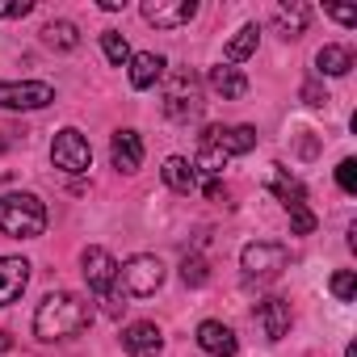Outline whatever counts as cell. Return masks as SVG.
I'll list each match as a JSON object with an SVG mask.
<instances>
[{
	"mask_svg": "<svg viewBox=\"0 0 357 357\" xmlns=\"http://www.w3.org/2000/svg\"><path fill=\"white\" fill-rule=\"evenodd\" d=\"M257 47H261V26H257V22L240 26V34L227 43V63H244V59H248Z\"/></svg>",
	"mask_w": 357,
	"mask_h": 357,
	"instance_id": "cell-23",
	"label": "cell"
},
{
	"mask_svg": "<svg viewBox=\"0 0 357 357\" xmlns=\"http://www.w3.org/2000/svg\"><path fill=\"white\" fill-rule=\"evenodd\" d=\"M273 22L282 30V38H303L307 34V22H311V9L303 0H290V5H278L273 9Z\"/></svg>",
	"mask_w": 357,
	"mask_h": 357,
	"instance_id": "cell-18",
	"label": "cell"
},
{
	"mask_svg": "<svg viewBox=\"0 0 357 357\" xmlns=\"http://www.w3.org/2000/svg\"><path fill=\"white\" fill-rule=\"evenodd\" d=\"M328 13H332L336 22H344V26H357V9H353V5H328Z\"/></svg>",
	"mask_w": 357,
	"mask_h": 357,
	"instance_id": "cell-31",
	"label": "cell"
},
{
	"mask_svg": "<svg viewBox=\"0 0 357 357\" xmlns=\"http://www.w3.org/2000/svg\"><path fill=\"white\" fill-rule=\"evenodd\" d=\"M9 344H13V340H9V332H0V353H5Z\"/></svg>",
	"mask_w": 357,
	"mask_h": 357,
	"instance_id": "cell-34",
	"label": "cell"
},
{
	"mask_svg": "<svg viewBox=\"0 0 357 357\" xmlns=\"http://www.w3.org/2000/svg\"><path fill=\"white\" fill-rule=\"evenodd\" d=\"M202 143L219 147L223 155H248V151L257 147V130H252V126H211V130L202 135Z\"/></svg>",
	"mask_w": 357,
	"mask_h": 357,
	"instance_id": "cell-10",
	"label": "cell"
},
{
	"mask_svg": "<svg viewBox=\"0 0 357 357\" xmlns=\"http://www.w3.org/2000/svg\"><path fill=\"white\" fill-rule=\"evenodd\" d=\"M223 164H227V155L219 151V147H211V143H202V151H198V160H194V172H206L211 181L223 172Z\"/></svg>",
	"mask_w": 357,
	"mask_h": 357,
	"instance_id": "cell-25",
	"label": "cell"
},
{
	"mask_svg": "<svg viewBox=\"0 0 357 357\" xmlns=\"http://www.w3.org/2000/svg\"><path fill=\"white\" fill-rule=\"evenodd\" d=\"M30 9V0H0V17H26Z\"/></svg>",
	"mask_w": 357,
	"mask_h": 357,
	"instance_id": "cell-30",
	"label": "cell"
},
{
	"mask_svg": "<svg viewBox=\"0 0 357 357\" xmlns=\"http://www.w3.org/2000/svg\"><path fill=\"white\" fill-rule=\"evenodd\" d=\"M122 349H126V353H135V357H155V353L164 349V332H160L155 324L139 319V324L122 328Z\"/></svg>",
	"mask_w": 357,
	"mask_h": 357,
	"instance_id": "cell-12",
	"label": "cell"
},
{
	"mask_svg": "<svg viewBox=\"0 0 357 357\" xmlns=\"http://www.w3.org/2000/svg\"><path fill=\"white\" fill-rule=\"evenodd\" d=\"M109 160H114L118 172H139V164H143V139H139V130H118L114 143H109Z\"/></svg>",
	"mask_w": 357,
	"mask_h": 357,
	"instance_id": "cell-13",
	"label": "cell"
},
{
	"mask_svg": "<svg viewBox=\"0 0 357 357\" xmlns=\"http://www.w3.org/2000/svg\"><path fill=\"white\" fill-rule=\"evenodd\" d=\"M118 282H122L126 294L147 298V294H155V290L164 286V265H160V257L139 252V257H130L126 265H118Z\"/></svg>",
	"mask_w": 357,
	"mask_h": 357,
	"instance_id": "cell-4",
	"label": "cell"
},
{
	"mask_svg": "<svg viewBox=\"0 0 357 357\" xmlns=\"http://www.w3.org/2000/svg\"><path fill=\"white\" fill-rule=\"evenodd\" d=\"M198 344H202L211 357H236V349H240L236 332H231L227 324H219V319H206V324H198Z\"/></svg>",
	"mask_w": 357,
	"mask_h": 357,
	"instance_id": "cell-15",
	"label": "cell"
},
{
	"mask_svg": "<svg viewBox=\"0 0 357 357\" xmlns=\"http://www.w3.org/2000/svg\"><path fill=\"white\" fill-rule=\"evenodd\" d=\"M286 215H290V231H294V236H311V231H315V215H311L307 206H290Z\"/></svg>",
	"mask_w": 357,
	"mask_h": 357,
	"instance_id": "cell-28",
	"label": "cell"
},
{
	"mask_svg": "<svg viewBox=\"0 0 357 357\" xmlns=\"http://www.w3.org/2000/svg\"><path fill=\"white\" fill-rule=\"evenodd\" d=\"M349 68H353V51L349 47H324L315 55V72L319 76H349Z\"/></svg>",
	"mask_w": 357,
	"mask_h": 357,
	"instance_id": "cell-21",
	"label": "cell"
},
{
	"mask_svg": "<svg viewBox=\"0 0 357 357\" xmlns=\"http://www.w3.org/2000/svg\"><path fill=\"white\" fill-rule=\"evenodd\" d=\"M332 294H336L340 303H353V294H357V278H353V269L332 273Z\"/></svg>",
	"mask_w": 357,
	"mask_h": 357,
	"instance_id": "cell-27",
	"label": "cell"
},
{
	"mask_svg": "<svg viewBox=\"0 0 357 357\" xmlns=\"http://www.w3.org/2000/svg\"><path fill=\"white\" fill-rule=\"evenodd\" d=\"M240 265H244V278H252V282H269V278H278V273L290 265V252H286V244L257 240V244L244 248Z\"/></svg>",
	"mask_w": 357,
	"mask_h": 357,
	"instance_id": "cell-5",
	"label": "cell"
},
{
	"mask_svg": "<svg viewBox=\"0 0 357 357\" xmlns=\"http://www.w3.org/2000/svg\"><path fill=\"white\" fill-rule=\"evenodd\" d=\"M89 319H93V311H89V303H84L80 294L55 290V294H47V298L38 303V311H34V332H38V340H68V336L84 332Z\"/></svg>",
	"mask_w": 357,
	"mask_h": 357,
	"instance_id": "cell-1",
	"label": "cell"
},
{
	"mask_svg": "<svg viewBox=\"0 0 357 357\" xmlns=\"http://www.w3.org/2000/svg\"><path fill=\"white\" fill-rule=\"evenodd\" d=\"M0 231L13 240H34L47 231V206L34 194H5L0 198Z\"/></svg>",
	"mask_w": 357,
	"mask_h": 357,
	"instance_id": "cell-2",
	"label": "cell"
},
{
	"mask_svg": "<svg viewBox=\"0 0 357 357\" xmlns=\"http://www.w3.org/2000/svg\"><path fill=\"white\" fill-rule=\"evenodd\" d=\"M30 286V261L22 257H0V307H9Z\"/></svg>",
	"mask_w": 357,
	"mask_h": 357,
	"instance_id": "cell-11",
	"label": "cell"
},
{
	"mask_svg": "<svg viewBox=\"0 0 357 357\" xmlns=\"http://www.w3.org/2000/svg\"><path fill=\"white\" fill-rule=\"evenodd\" d=\"M198 76L190 72V68H176V72H168V80H164V114L168 118H194L198 114Z\"/></svg>",
	"mask_w": 357,
	"mask_h": 357,
	"instance_id": "cell-3",
	"label": "cell"
},
{
	"mask_svg": "<svg viewBox=\"0 0 357 357\" xmlns=\"http://www.w3.org/2000/svg\"><path fill=\"white\" fill-rule=\"evenodd\" d=\"M164 55H155V51H139V55H130V84L135 89H151L160 76H164Z\"/></svg>",
	"mask_w": 357,
	"mask_h": 357,
	"instance_id": "cell-19",
	"label": "cell"
},
{
	"mask_svg": "<svg viewBox=\"0 0 357 357\" xmlns=\"http://www.w3.org/2000/svg\"><path fill=\"white\" fill-rule=\"evenodd\" d=\"M101 51H105V59H109L114 68H126V63H130V47H126V38H122L118 30H105V34H101Z\"/></svg>",
	"mask_w": 357,
	"mask_h": 357,
	"instance_id": "cell-24",
	"label": "cell"
},
{
	"mask_svg": "<svg viewBox=\"0 0 357 357\" xmlns=\"http://www.w3.org/2000/svg\"><path fill=\"white\" fill-rule=\"evenodd\" d=\"M257 324L265 332V340H282L290 332V303L286 298H265L257 303Z\"/></svg>",
	"mask_w": 357,
	"mask_h": 357,
	"instance_id": "cell-14",
	"label": "cell"
},
{
	"mask_svg": "<svg viewBox=\"0 0 357 357\" xmlns=\"http://www.w3.org/2000/svg\"><path fill=\"white\" fill-rule=\"evenodd\" d=\"M303 101H307V105H328V93H324L319 84H303Z\"/></svg>",
	"mask_w": 357,
	"mask_h": 357,
	"instance_id": "cell-32",
	"label": "cell"
},
{
	"mask_svg": "<svg viewBox=\"0 0 357 357\" xmlns=\"http://www.w3.org/2000/svg\"><path fill=\"white\" fill-rule=\"evenodd\" d=\"M206 198H211V202H227V190H223L219 181H206Z\"/></svg>",
	"mask_w": 357,
	"mask_h": 357,
	"instance_id": "cell-33",
	"label": "cell"
},
{
	"mask_svg": "<svg viewBox=\"0 0 357 357\" xmlns=\"http://www.w3.org/2000/svg\"><path fill=\"white\" fill-rule=\"evenodd\" d=\"M206 278H211V269H206L202 257H185L181 261V282L185 286H206Z\"/></svg>",
	"mask_w": 357,
	"mask_h": 357,
	"instance_id": "cell-26",
	"label": "cell"
},
{
	"mask_svg": "<svg viewBox=\"0 0 357 357\" xmlns=\"http://www.w3.org/2000/svg\"><path fill=\"white\" fill-rule=\"evenodd\" d=\"M164 185H168L172 194H194V190H198L194 164L181 160V155H168V160H164Z\"/></svg>",
	"mask_w": 357,
	"mask_h": 357,
	"instance_id": "cell-20",
	"label": "cell"
},
{
	"mask_svg": "<svg viewBox=\"0 0 357 357\" xmlns=\"http://www.w3.org/2000/svg\"><path fill=\"white\" fill-rule=\"evenodd\" d=\"M198 17V0H143V22L155 30H181Z\"/></svg>",
	"mask_w": 357,
	"mask_h": 357,
	"instance_id": "cell-7",
	"label": "cell"
},
{
	"mask_svg": "<svg viewBox=\"0 0 357 357\" xmlns=\"http://www.w3.org/2000/svg\"><path fill=\"white\" fill-rule=\"evenodd\" d=\"M336 185L344 194H357V160H340L336 164Z\"/></svg>",
	"mask_w": 357,
	"mask_h": 357,
	"instance_id": "cell-29",
	"label": "cell"
},
{
	"mask_svg": "<svg viewBox=\"0 0 357 357\" xmlns=\"http://www.w3.org/2000/svg\"><path fill=\"white\" fill-rule=\"evenodd\" d=\"M269 190L286 202V211H290V206H307V190H303V181H298V176H290L282 164H269Z\"/></svg>",
	"mask_w": 357,
	"mask_h": 357,
	"instance_id": "cell-17",
	"label": "cell"
},
{
	"mask_svg": "<svg viewBox=\"0 0 357 357\" xmlns=\"http://www.w3.org/2000/svg\"><path fill=\"white\" fill-rule=\"evenodd\" d=\"M211 89L223 97V101H240L244 93H248V76L240 72V68H231V63H219V68H211Z\"/></svg>",
	"mask_w": 357,
	"mask_h": 357,
	"instance_id": "cell-16",
	"label": "cell"
},
{
	"mask_svg": "<svg viewBox=\"0 0 357 357\" xmlns=\"http://www.w3.org/2000/svg\"><path fill=\"white\" fill-rule=\"evenodd\" d=\"M51 101H55V89L43 80H22V84L0 80V109H43Z\"/></svg>",
	"mask_w": 357,
	"mask_h": 357,
	"instance_id": "cell-9",
	"label": "cell"
},
{
	"mask_svg": "<svg viewBox=\"0 0 357 357\" xmlns=\"http://www.w3.org/2000/svg\"><path fill=\"white\" fill-rule=\"evenodd\" d=\"M43 43H47L51 51H76V47H80V30H76L72 22H47V26H43Z\"/></svg>",
	"mask_w": 357,
	"mask_h": 357,
	"instance_id": "cell-22",
	"label": "cell"
},
{
	"mask_svg": "<svg viewBox=\"0 0 357 357\" xmlns=\"http://www.w3.org/2000/svg\"><path fill=\"white\" fill-rule=\"evenodd\" d=\"M51 160H55V168H63V172H89L93 147H89V139H84L76 126H63V130L55 135V143H51Z\"/></svg>",
	"mask_w": 357,
	"mask_h": 357,
	"instance_id": "cell-6",
	"label": "cell"
},
{
	"mask_svg": "<svg viewBox=\"0 0 357 357\" xmlns=\"http://www.w3.org/2000/svg\"><path fill=\"white\" fill-rule=\"evenodd\" d=\"M80 265H84V282H89V290L93 294H101V298H109L114 294V282H118V261L105 252V248H84L80 252Z\"/></svg>",
	"mask_w": 357,
	"mask_h": 357,
	"instance_id": "cell-8",
	"label": "cell"
}]
</instances>
